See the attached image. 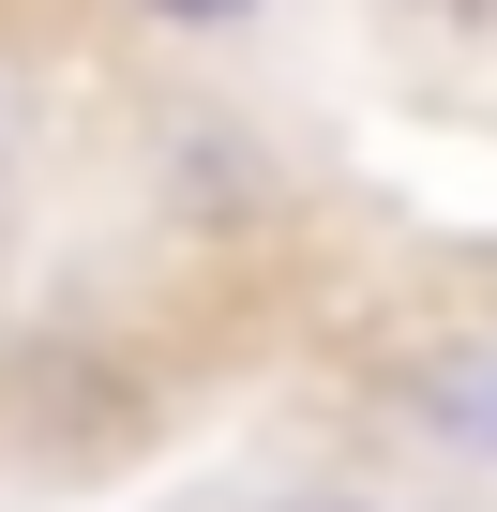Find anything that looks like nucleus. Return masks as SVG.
Listing matches in <instances>:
<instances>
[{
	"instance_id": "f257e3e1",
	"label": "nucleus",
	"mask_w": 497,
	"mask_h": 512,
	"mask_svg": "<svg viewBox=\"0 0 497 512\" xmlns=\"http://www.w3.org/2000/svg\"><path fill=\"white\" fill-rule=\"evenodd\" d=\"M151 16H196V31H211V16H241V0H151Z\"/></svg>"
}]
</instances>
